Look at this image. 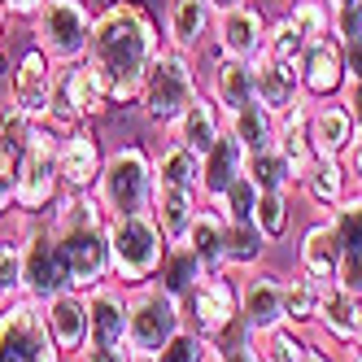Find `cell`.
<instances>
[{"mask_svg":"<svg viewBox=\"0 0 362 362\" xmlns=\"http://www.w3.org/2000/svg\"><path fill=\"white\" fill-rule=\"evenodd\" d=\"M79 362H132V349L127 345H88L79 354Z\"/></svg>","mask_w":362,"mask_h":362,"instance_id":"7dc6e473","label":"cell"},{"mask_svg":"<svg viewBox=\"0 0 362 362\" xmlns=\"http://www.w3.org/2000/svg\"><path fill=\"white\" fill-rule=\"evenodd\" d=\"M297 74H301V96H305V100H336V96L345 92V83H349L341 40H336V35L310 40V48H305Z\"/></svg>","mask_w":362,"mask_h":362,"instance_id":"e0dca14e","label":"cell"},{"mask_svg":"<svg viewBox=\"0 0 362 362\" xmlns=\"http://www.w3.org/2000/svg\"><path fill=\"white\" fill-rule=\"evenodd\" d=\"M284 18H288L305 40H323V35H332V5H327V0H288Z\"/></svg>","mask_w":362,"mask_h":362,"instance_id":"74e56055","label":"cell"},{"mask_svg":"<svg viewBox=\"0 0 362 362\" xmlns=\"http://www.w3.org/2000/svg\"><path fill=\"white\" fill-rule=\"evenodd\" d=\"M354 9H358V13H362V0H354Z\"/></svg>","mask_w":362,"mask_h":362,"instance_id":"94428289","label":"cell"},{"mask_svg":"<svg viewBox=\"0 0 362 362\" xmlns=\"http://www.w3.org/2000/svg\"><path fill=\"white\" fill-rule=\"evenodd\" d=\"M336 284L362 301V245H341V262H336Z\"/></svg>","mask_w":362,"mask_h":362,"instance_id":"bcb514c9","label":"cell"},{"mask_svg":"<svg viewBox=\"0 0 362 362\" xmlns=\"http://www.w3.org/2000/svg\"><path fill=\"white\" fill-rule=\"evenodd\" d=\"M341 105L349 110V118L358 122V132H362V83H358V79H349V83H345V92H341Z\"/></svg>","mask_w":362,"mask_h":362,"instance_id":"f907efd6","label":"cell"},{"mask_svg":"<svg viewBox=\"0 0 362 362\" xmlns=\"http://www.w3.org/2000/svg\"><path fill=\"white\" fill-rule=\"evenodd\" d=\"M44 319H48V332L66 358H79L88 345H92V310H88V293L79 288H66L57 293L53 301H44Z\"/></svg>","mask_w":362,"mask_h":362,"instance_id":"ac0fdd59","label":"cell"},{"mask_svg":"<svg viewBox=\"0 0 362 362\" xmlns=\"http://www.w3.org/2000/svg\"><path fill=\"white\" fill-rule=\"evenodd\" d=\"M44 218L53 223L57 240L66 249L74 288L88 293V288H96V284H110L114 279L110 214H105V205L96 201V192H62Z\"/></svg>","mask_w":362,"mask_h":362,"instance_id":"7a4b0ae2","label":"cell"},{"mask_svg":"<svg viewBox=\"0 0 362 362\" xmlns=\"http://www.w3.org/2000/svg\"><path fill=\"white\" fill-rule=\"evenodd\" d=\"M245 166H249L245 144L223 127V136L201 153V201H205V205H214V201H218V197L245 175Z\"/></svg>","mask_w":362,"mask_h":362,"instance_id":"ffe728a7","label":"cell"},{"mask_svg":"<svg viewBox=\"0 0 362 362\" xmlns=\"http://www.w3.org/2000/svg\"><path fill=\"white\" fill-rule=\"evenodd\" d=\"M297 188H301V197L315 205V210H327V214H332L336 205L349 197L354 184H349V175H345V162H341V158H319Z\"/></svg>","mask_w":362,"mask_h":362,"instance_id":"f546056e","label":"cell"},{"mask_svg":"<svg viewBox=\"0 0 362 362\" xmlns=\"http://www.w3.org/2000/svg\"><path fill=\"white\" fill-rule=\"evenodd\" d=\"M184 327V301L166 293L158 279L132 288V323H127V349L136 358H158L162 345Z\"/></svg>","mask_w":362,"mask_h":362,"instance_id":"30bf717a","label":"cell"},{"mask_svg":"<svg viewBox=\"0 0 362 362\" xmlns=\"http://www.w3.org/2000/svg\"><path fill=\"white\" fill-rule=\"evenodd\" d=\"M153 166H158V184L162 188H184V192H201V153L184 148L166 140L153 153Z\"/></svg>","mask_w":362,"mask_h":362,"instance_id":"1f68e13d","label":"cell"},{"mask_svg":"<svg viewBox=\"0 0 362 362\" xmlns=\"http://www.w3.org/2000/svg\"><path fill=\"white\" fill-rule=\"evenodd\" d=\"M341 362H362V349H358V345H354V349H345V358H341Z\"/></svg>","mask_w":362,"mask_h":362,"instance_id":"6f0895ef","label":"cell"},{"mask_svg":"<svg viewBox=\"0 0 362 362\" xmlns=\"http://www.w3.org/2000/svg\"><path fill=\"white\" fill-rule=\"evenodd\" d=\"M158 166H153V153L140 140H127L118 148L105 153V166L96 179V201L105 205L110 218L122 214H153V201H158Z\"/></svg>","mask_w":362,"mask_h":362,"instance_id":"277c9868","label":"cell"},{"mask_svg":"<svg viewBox=\"0 0 362 362\" xmlns=\"http://www.w3.org/2000/svg\"><path fill=\"white\" fill-rule=\"evenodd\" d=\"M53 79H57V62L44 53L40 44H27L13 57L9 74V100L18 110H27L31 122H48V105H53Z\"/></svg>","mask_w":362,"mask_h":362,"instance_id":"5bb4252c","label":"cell"},{"mask_svg":"<svg viewBox=\"0 0 362 362\" xmlns=\"http://www.w3.org/2000/svg\"><path fill=\"white\" fill-rule=\"evenodd\" d=\"M31 118H27V110H18L13 100L5 96V105H0V140H5L9 148H22L27 144V136H31Z\"/></svg>","mask_w":362,"mask_h":362,"instance_id":"f6af8a7d","label":"cell"},{"mask_svg":"<svg viewBox=\"0 0 362 362\" xmlns=\"http://www.w3.org/2000/svg\"><path fill=\"white\" fill-rule=\"evenodd\" d=\"M323 284L327 279H315V275H284V323L297 327V332H310L319 323V305H323Z\"/></svg>","mask_w":362,"mask_h":362,"instance_id":"4dcf8cb0","label":"cell"},{"mask_svg":"<svg viewBox=\"0 0 362 362\" xmlns=\"http://www.w3.org/2000/svg\"><path fill=\"white\" fill-rule=\"evenodd\" d=\"M18 245H22V297L53 301L57 293L74 288L66 249H62V240H57V231H53L48 218H27Z\"/></svg>","mask_w":362,"mask_h":362,"instance_id":"52a82bcc","label":"cell"},{"mask_svg":"<svg viewBox=\"0 0 362 362\" xmlns=\"http://www.w3.org/2000/svg\"><path fill=\"white\" fill-rule=\"evenodd\" d=\"M132 362H153V358H136V354H132Z\"/></svg>","mask_w":362,"mask_h":362,"instance_id":"91938a15","label":"cell"},{"mask_svg":"<svg viewBox=\"0 0 362 362\" xmlns=\"http://www.w3.org/2000/svg\"><path fill=\"white\" fill-rule=\"evenodd\" d=\"M301 362H341V358H336L332 349H323V345L310 341V345H305V354H301Z\"/></svg>","mask_w":362,"mask_h":362,"instance_id":"f5cc1de1","label":"cell"},{"mask_svg":"<svg viewBox=\"0 0 362 362\" xmlns=\"http://www.w3.org/2000/svg\"><path fill=\"white\" fill-rule=\"evenodd\" d=\"M214 5V13H223V9H236V5H245V0H210Z\"/></svg>","mask_w":362,"mask_h":362,"instance_id":"9f6ffc18","label":"cell"},{"mask_svg":"<svg viewBox=\"0 0 362 362\" xmlns=\"http://www.w3.org/2000/svg\"><path fill=\"white\" fill-rule=\"evenodd\" d=\"M0 9H5L13 22H31L44 9V0H0Z\"/></svg>","mask_w":362,"mask_h":362,"instance_id":"681fc988","label":"cell"},{"mask_svg":"<svg viewBox=\"0 0 362 362\" xmlns=\"http://www.w3.org/2000/svg\"><path fill=\"white\" fill-rule=\"evenodd\" d=\"M271 240L257 231V223H227V271L262 267Z\"/></svg>","mask_w":362,"mask_h":362,"instance_id":"e575fe53","label":"cell"},{"mask_svg":"<svg viewBox=\"0 0 362 362\" xmlns=\"http://www.w3.org/2000/svg\"><path fill=\"white\" fill-rule=\"evenodd\" d=\"M184 327L205 336L210 345H227L245 332L240 327V288H236V279H231V271L205 275L184 297Z\"/></svg>","mask_w":362,"mask_h":362,"instance_id":"9c48e42d","label":"cell"},{"mask_svg":"<svg viewBox=\"0 0 362 362\" xmlns=\"http://www.w3.org/2000/svg\"><path fill=\"white\" fill-rule=\"evenodd\" d=\"M22 297V245L0 240V310Z\"/></svg>","mask_w":362,"mask_h":362,"instance_id":"b9f144b4","label":"cell"},{"mask_svg":"<svg viewBox=\"0 0 362 362\" xmlns=\"http://www.w3.org/2000/svg\"><path fill=\"white\" fill-rule=\"evenodd\" d=\"M245 175L257 184V192H288L297 188V179H293V166L288 158H284L279 148H262V153H249V166Z\"/></svg>","mask_w":362,"mask_h":362,"instance_id":"d590c367","label":"cell"},{"mask_svg":"<svg viewBox=\"0 0 362 362\" xmlns=\"http://www.w3.org/2000/svg\"><path fill=\"white\" fill-rule=\"evenodd\" d=\"M201 92H205V70H201L197 53H184V48L162 44V53L153 57L148 70H144L136 110L153 127H166V122H175L179 114H184Z\"/></svg>","mask_w":362,"mask_h":362,"instance_id":"3957f363","label":"cell"},{"mask_svg":"<svg viewBox=\"0 0 362 362\" xmlns=\"http://www.w3.org/2000/svg\"><path fill=\"white\" fill-rule=\"evenodd\" d=\"M96 27V9L88 0H44V9L31 18V44H40L57 66L83 62Z\"/></svg>","mask_w":362,"mask_h":362,"instance_id":"ba28073f","label":"cell"},{"mask_svg":"<svg viewBox=\"0 0 362 362\" xmlns=\"http://www.w3.org/2000/svg\"><path fill=\"white\" fill-rule=\"evenodd\" d=\"M262 341H267V358L271 362H301V354H305V332H297V327H288V323H284V327H275L271 336H262Z\"/></svg>","mask_w":362,"mask_h":362,"instance_id":"7bdbcfd3","label":"cell"},{"mask_svg":"<svg viewBox=\"0 0 362 362\" xmlns=\"http://www.w3.org/2000/svg\"><path fill=\"white\" fill-rule=\"evenodd\" d=\"M358 136V122L349 118V110L336 100H315L310 105V144H315L319 158H345V148Z\"/></svg>","mask_w":362,"mask_h":362,"instance_id":"cb8c5ba5","label":"cell"},{"mask_svg":"<svg viewBox=\"0 0 362 362\" xmlns=\"http://www.w3.org/2000/svg\"><path fill=\"white\" fill-rule=\"evenodd\" d=\"M92 310V345H127V323H132V288L118 279L88 288Z\"/></svg>","mask_w":362,"mask_h":362,"instance_id":"d6986e66","label":"cell"},{"mask_svg":"<svg viewBox=\"0 0 362 362\" xmlns=\"http://www.w3.org/2000/svg\"><path fill=\"white\" fill-rule=\"evenodd\" d=\"M257 197H262V192H257V184H253L249 175H240L236 184H231V188L214 201V210H218L227 223H253V214H257Z\"/></svg>","mask_w":362,"mask_h":362,"instance_id":"ab89813d","label":"cell"},{"mask_svg":"<svg viewBox=\"0 0 362 362\" xmlns=\"http://www.w3.org/2000/svg\"><path fill=\"white\" fill-rule=\"evenodd\" d=\"M184 245L201 257L205 275L227 271V218L214 210V205H201V210H197L192 231H188V240H184Z\"/></svg>","mask_w":362,"mask_h":362,"instance_id":"4316f807","label":"cell"},{"mask_svg":"<svg viewBox=\"0 0 362 362\" xmlns=\"http://www.w3.org/2000/svg\"><path fill=\"white\" fill-rule=\"evenodd\" d=\"M240 327L253 336H271L284 327V275L271 267L240 271Z\"/></svg>","mask_w":362,"mask_h":362,"instance_id":"9a60e30c","label":"cell"},{"mask_svg":"<svg viewBox=\"0 0 362 362\" xmlns=\"http://www.w3.org/2000/svg\"><path fill=\"white\" fill-rule=\"evenodd\" d=\"M166 236L153 214H122L110 218V257H114V279L122 288H140L153 284L166 262Z\"/></svg>","mask_w":362,"mask_h":362,"instance_id":"5b68a950","label":"cell"},{"mask_svg":"<svg viewBox=\"0 0 362 362\" xmlns=\"http://www.w3.org/2000/svg\"><path fill=\"white\" fill-rule=\"evenodd\" d=\"M223 127H227L223 110L201 92L175 122L162 127V132H166V140H175V144H184V148H192V153H205V148H210V144L223 136Z\"/></svg>","mask_w":362,"mask_h":362,"instance_id":"d4e9b609","label":"cell"},{"mask_svg":"<svg viewBox=\"0 0 362 362\" xmlns=\"http://www.w3.org/2000/svg\"><path fill=\"white\" fill-rule=\"evenodd\" d=\"M53 332L44 319V301L18 297L0 310V362H62Z\"/></svg>","mask_w":362,"mask_h":362,"instance_id":"7c38bea8","label":"cell"},{"mask_svg":"<svg viewBox=\"0 0 362 362\" xmlns=\"http://www.w3.org/2000/svg\"><path fill=\"white\" fill-rule=\"evenodd\" d=\"M214 5L210 0H170L166 5V44L184 48V53H205V44L214 40Z\"/></svg>","mask_w":362,"mask_h":362,"instance_id":"44dd1931","label":"cell"},{"mask_svg":"<svg viewBox=\"0 0 362 362\" xmlns=\"http://www.w3.org/2000/svg\"><path fill=\"white\" fill-rule=\"evenodd\" d=\"M336 262H341V236H336V227L327 218L323 223H310L301 245H297V271L315 275V279H332Z\"/></svg>","mask_w":362,"mask_h":362,"instance_id":"83f0119b","label":"cell"},{"mask_svg":"<svg viewBox=\"0 0 362 362\" xmlns=\"http://www.w3.org/2000/svg\"><path fill=\"white\" fill-rule=\"evenodd\" d=\"M9 74H13V57L9 48H0V83H9Z\"/></svg>","mask_w":362,"mask_h":362,"instance_id":"db71d44e","label":"cell"},{"mask_svg":"<svg viewBox=\"0 0 362 362\" xmlns=\"http://www.w3.org/2000/svg\"><path fill=\"white\" fill-rule=\"evenodd\" d=\"M288 218H293L288 192H262V197H257V214H253V223H257V231H262L271 245L288 236Z\"/></svg>","mask_w":362,"mask_h":362,"instance_id":"f35d334b","label":"cell"},{"mask_svg":"<svg viewBox=\"0 0 362 362\" xmlns=\"http://www.w3.org/2000/svg\"><path fill=\"white\" fill-rule=\"evenodd\" d=\"M205 96L227 114L245 110L249 100H257V83H253V62H231V57H218L205 70Z\"/></svg>","mask_w":362,"mask_h":362,"instance_id":"7402d4cb","label":"cell"},{"mask_svg":"<svg viewBox=\"0 0 362 362\" xmlns=\"http://www.w3.org/2000/svg\"><path fill=\"white\" fill-rule=\"evenodd\" d=\"M227 132L245 144V153H262V148H275V132H279V114H271L267 105L249 100L245 110L227 114Z\"/></svg>","mask_w":362,"mask_h":362,"instance_id":"d6a6232c","label":"cell"},{"mask_svg":"<svg viewBox=\"0 0 362 362\" xmlns=\"http://www.w3.org/2000/svg\"><path fill=\"white\" fill-rule=\"evenodd\" d=\"M305 48H310V40H305V35H301L293 22L284 18V13L267 27V48H262L267 57H275V62H284V66H301Z\"/></svg>","mask_w":362,"mask_h":362,"instance_id":"8d00e7d4","label":"cell"},{"mask_svg":"<svg viewBox=\"0 0 362 362\" xmlns=\"http://www.w3.org/2000/svg\"><path fill=\"white\" fill-rule=\"evenodd\" d=\"M201 192H184V188H158V201H153V218H158L166 245H184L188 231H192V218L201 210Z\"/></svg>","mask_w":362,"mask_h":362,"instance_id":"f1b7e54d","label":"cell"},{"mask_svg":"<svg viewBox=\"0 0 362 362\" xmlns=\"http://www.w3.org/2000/svg\"><path fill=\"white\" fill-rule=\"evenodd\" d=\"M205 279V267H201V257L188 249V245H170V253H166V262H162V271H158V284L166 293H175L179 301H184L197 284Z\"/></svg>","mask_w":362,"mask_h":362,"instance_id":"836d02e7","label":"cell"},{"mask_svg":"<svg viewBox=\"0 0 362 362\" xmlns=\"http://www.w3.org/2000/svg\"><path fill=\"white\" fill-rule=\"evenodd\" d=\"M5 27H9V13L0 9V48H9V35H5Z\"/></svg>","mask_w":362,"mask_h":362,"instance_id":"11a10c76","label":"cell"},{"mask_svg":"<svg viewBox=\"0 0 362 362\" xmlns=\"http://www.w3.org/2000/svg\"><path fill=\"white\" fill-rule=\"evenodd\" d=\"M18 210V148L0 140V218Z\"/></svg>","mask_w":362,"mask_h":362,"instance_id":"ee69618b","label":"cell"},{"mask_svg":"<svg viewBox=\"0 0 362 362\" xmlns=\"http://www.w3.org/2000/svg\"><path fill=\"white\" fill-rule=\"evenodd\" d=\"M210 354H214V345L205 336H197L192 327H179L153 362H210Z\"/></svg>","mask_w":362,"mask_h":362,"instance_id":"60d3db41","label":"cell"},{"mask_svg":"<svg viewBox=\"0 0 362 362\" xmlns=\"http://www.w3.org/2000/svg\"><path fill=\"white\" fill-rule=\"evenodd\" d=\"M327 5H332V9H345V5H354V0H327Z\"/></svg>","mask_w":362,"mask_h":362,"instance_id":"680465c9","label":"cell"},{"mask_svg":"<svg viewBox=\"0 0 362 362\" xmlns=\"http://www.w3.org/2000/svg\"><path fill=\"white\" fill-rule=\"evenodd\" d=\"M253 83H257V105H267L271 114H284L301 100V74L297 66H284L267 53L253 57Z\"/></svg>","mask_w":362,"mask_h":362,"instance_id":"484cf974","label":"cell"},{"mask_svg":"<svg viewBox=\"0 0 362 362\" xmlns=\"http://www.w3.org/2000/svg\"><path fill=\"white\" fill-rule=\"evenodd\" d=\"M341 162H345V175H349V184H354V188H362V132L354 136V144L345 148V158H341Z\"/></svg>","mask_w":362,"mask_h":362,"instance_id":"c3c4849f","label":"cell"},{"mask_svg":"<svg viewBox=\"0 0 362 362\" xmlns=\"http://www.w3.org/2000/svg\"><path fill=\"white\" fill-rule=\"evenodd\" d=\"M110 110H114V100H110L105 88H100V79H96V70L88 66V57L57 66L53 105H48V122H53L57 132H70V127H79V122H96V118H105Z\"/></svg>","mask_w":362,"mask_h":362,"instance_id":"8fae6325","label":"cell"},{"mask_svg":"<svg viewBox=\"0 0 362 362\" xmlns=\"http://www.w3.org/2000/svg\"><path fill=\"white\" fill-rule=\"evenodd\" d=\"M267 13L245 0L236 9H223L214 18V40L205 44V57L218 62V57H231V62H253L257 53L267 48Z\"/></svg>","mask_w":362,"mask_h":362,"instance_id":"4fadbf2b","label":"cell"},{"mask_svg":"<svg viewBox=\"0 0 362 362\" xmlns=\"http://www.w3.org/2000/svg\"><path fill=\"white\" fill-rule=\"evenodd\" d=\"M57 166H62V192H92L100 166H105V148H100L96 122H79L62 132L57 144Z\"/></svg>","mask_w":362,"mask_h":362,"instance_id":"2e32d148","label":"cell"},{"mask_svg":"<svg viewBox=\"0 0 362 362\" xmlns=\"http://www.w3.org/2000/svg\"><path fill=\"white\" fill-rule=\"evenodd\" d=\"M162 27L140 0H105L96 9V27L88 44V66L114 105H136L148 62L162 53Z\"/></svg>","mask_w":362,"mask_h":362,"instance_id":"6da1fadb","label":"cell"},{"mask_svg":"<svg viewBox=\"0 0 362 362\" xmlns=\"http://www.w3.org/2000/svg\"><path fill=\"white\" fill-rule=\"evenodd\" d=\"M62 132L53 122H35L27 144L18 148V214L44 218L62 197V166H57Z\"/></svg>","mask_w":362,"mask_h":362,"instance_id":"8992f818","label":"cell"},{"mask_svg":"<svg viewBox=\"0 0 362 362\" xmlns=\"http://www.w3.org/2000/svg\"><path fill=\"white\" fill-rule=\"evenodd\" d=\"M341 48H345V74L362 83V35L358 40H345Z\"/></svg>","mask_w":362,"mask_h":362,"instance_id":"816d5d0a","label":"cell"},{"mask_svg":"<svg viewBox=\"0 0 362 362\" xmlns=\"http://www.w3.org/2000/svg\"><path fill=\"white\" fill-rule=\"evenodd\" d=\"M210 362H214V354H210Z\"/></svg>","mask_w":362,"mask_h":362,"instance_id":"6125c7cd","label":"cell"},{"mask_svg":"<svg viewBox=\"0 0 362 362\" xmlns=\"http://www.w3.org/2000/svg\"><path fill=\"white\" fill-rule=\"evenodd\" d=\"M358 310H362V301H358L354 293H345L336 279H327V284H323V305H319V323H315V327L327 336L336 349H354V345L362 341V319H358Z\"/></svg>","mask_w":362,"mask_h":362,"instance_id":"603a6c76","label":"cell"}]
</instances>
